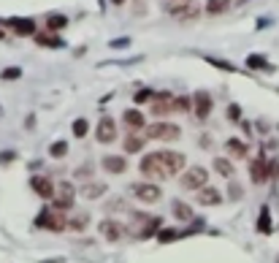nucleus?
I'll list each match as a JSON object with an SVG mask.
<instances>
[{
  "instance_id": "nucleus-35",
  "label": "nucleus",
  "mask_w": 279,
  "mask_h": 263,
  "mask_svg": "<svg viewBox=\"0 0 279 263\" xmlns=\"http://www.w3.org/2000/svg\"><path fill=\"white\" fill-rule=\"evenodd\" d=\"M19 76H22V68H5V71L0 73L3 82H14V79H19Z\"/></svg>"
},
{
  "instance_id": "nucleus-29",
  "label": "nucleus",
  "mask_w": 279,
  "mask_h": 263,
  "mask_svg": "<svg viewBox=\"0 0 279 263\" xmlns=\"http://www.w3.org/2000/svg\"><path fill=\"white\" fill-rule=\"evenodd\" d=\"M173 111H193V98H187V95H179V98L173 101Z\"/></svg>"
},
{
  "instance_id": "nucleus-14",
  "label": "nucleus",
  "mask_w": 279,
  "mask_h": 263,
  "mask_svg": "<svg viewBox=\"0 0 279 263\" xmlns=\"http://www.w3.org/2000/svg\"><path fill=\"white\" fill-rule=\"evenodd\" d=\"M122 122H125L127 133H138V130L147 128V117H144L138 108H125V114H122Z\"/></svg>"
},
{
  "instance_id": "nucleus-19",
  "label": "nucleus",
  "mask_w": 279,
  "mask_h": 263,
  "mask_svg": "<svg viewBox=\"0 0 279 263\" xmlns=\"http://www.w3.org/2000/svg\"><path fill=\"white\" fill-rule=\"evenodd\" d=\"M101 165H103V171H109V174H125L127 171V160L122 155H103Z\"/></svg>"
},
{
  "instance_id": "nucleus-15",
  "label": "nucleus",
  "mask_w": 279,
  "mask_h": 263,
  "mask_svg": "<svg viewBox=\"0 0 279 263\" xmlns=\"http://www.w3.org/2000/svg\"><path fill=\"white\" fill-rule=\"evenodd\" d=\"M30 187H33V193H36V196L49 198V201H52V196L57 193L55 179H52V176H33V179H30Z\"/></svg>"
},
{
  "instance_id": "nucleus-24",
  "label": "nucleus",
  "mask_w": 279,
  "mask_h": 263,
  "mask_svg": "<svg viewBox=\"0 0 279 263\" xmlns=\"http://www.w3.org/2000/svg\"><path fill=\"white\" fill-rule=\"evenodd\" d=\"M122 150H125L127 155H136V152H141V150H144V136L127 133V136H125V144H122Z\"/></svg>"
},
{
  "instance_id": "nucleus-4",
  "label": "nucleus",
  "mask_w": 279,
  "mask_h": 263,
  "mask_svg": "<svg viewBox=\"0 0 279 263\" xmlns=\"http://www.w3.org/2000/svg\"><path fill=\"white\" fill-rule=\"evenodd\" d=\"M138 171H141L147 179H166V176H168V171H166V165H163V160L158 158V152L144 155L141 163H138Z\"/></svg>"
},
{
  "instance_id": "nucleus-28",
  "label": "nucleus",
  "mask_w": 279,
  "mask_h": 263,
  "mask_svg": "<svg viewBox=\"0 0 279 263\" xmlns=\"http://www.w3.org/2000/svg\"><path fill=\"white\" fill-rule=\"evenodd\" d=\"M49 155L55 158V160L65 158V155H68V141H55V144L49 147Z\"/></svg>"
},
{
  "instance_id": "nucleus-3",
  "label": "nucleus",
  "mask_w": 279,
  "mask_h": 263,
  "mask_svg": "<svg viewBox=\"0 0 279 263\" xmlns=\"http://www.w3.org/2000/svg\"><path fill=\"white\" fill-rule=\"evenodd\" d=\"M130 193H133V198H136V201H141V204H158L160 198H163L160 185H155V182H133Z\"/></svg>"
},
{
  "instance_id": "nucleus-12",
  "label": "nucleus",
  "mask_w": 279,
  "mask_h": 263,
  "mask_svg": "<svg viewBox=\"0 0 279 263\" xmlns=\"http://www.w3.org/2000/svg\"><path fill=\"white\" fill-rule=\"evenodd\" d=\"M127 233V228L122 225L119 220H103L101 222V236L106 239V242H122Z\"/></svg>"
},
{
  "instance_id": "nucleus-41",
  "label": "nucleus",
  "mask_w": 279,
  "mask_h": 263,
  "mask_svg": "<svg viewBox=\"0 0 279 263\" xmlns=\"http://www.w3.org/2000/svg\"><path fill=\"white\" fill-rule=\"evenodd\" d=\"M239 117H241L239 106H228V119H239Z\"/></svg>"
},
{
  "instance_id": "nucleus-32",
  "label": "nucleus",
  "mask_w": 279,
  "mask_h": 263,
  "mask_svg": "<svg viewBox=\"0 0 279 263\" xmlns=\"http://www.w3.org/2000/svg\"><path fill=\"white\" fill-rule=\"evenodd\" d=\"M76 179H92V160H87L76 168Z\"/></svg>"
},
{
  "instance_id": "nucleus-8",
  "label": "nucleus",
  "mask_w": 279,
  "mask_h": 263,
  "mask_svg": "<svg viewBox=\"0 0 279 263\" xmlns=\"http://www.w3.org/2000/svg\"><path fill=\"white\" fill-rule=\"evenodd\" d=\"M166 8H168V14H171L173 19H179V22H195L201 16V8L193 3V0H187V3H168Z\"/></svg>"
},
{
  "instance_id": "nucleus-25",
  "label": "nucleus",
  "mask_w": 279,
  "mask_h": 263,
  "mask_svg": "<svg viewBox=\"0 0 279 263\" xmlns=\"http://www.w3.org/2000/svg\"><path fill=\"white\" fill-rule=\"evenodd\" d=\"M214 171H217L220 176H225V179H233V174H236L233 163H230L228 158H214Z\"/></svg>"
},
{
  "instance_id": "nucleus-7",
  "label": "nucleus",
  "mask_w": 279,
  "mask_h": 263,
  "mask_svg": "<svg viewBox=\"0 0 279 263\" xmlns=\"http://www.w3.org/2000/svg\"><path fill=\"white\" fill-rule=\"evenodd\" d=\"M73 201H76V190H73V185L71 182H62V185L57 187V193L52 196V209L68 211L73 207Z\"/></svg>"
},
{
  "instance_id": "nucleus-42",
  "label": "nucleus",
  "mask_w": 279,
  "mask_h": 263,
  "mask_svg": "<svg viewBox=\"0 0 279 263\" xmlns=\"http://www.w3.org/2000/svg\"><path fill=\"white\" fill-rule=\"evenodd\" d=\"M14 160V152H5V155H0V163H11Z\"/></svg>"
},
{
  "instance_id": "nucleus-44",
  "label": "nucleus",
  "mask_w": 279,
  "mask_h": 263,
  "mask_svg": "<svg viewBox=\"0 0 279 263\" xmlns=\"http://www.w3.org/2000/svg\"><path fill=\"white\" fill-rule=\"evenodd\" d=\"M112 3H114V5H122V3H125V0H112Z\"/></svg>"
},
{
  "instance_id": "nucleus-26",
  "label": "nucleus",
  "mask_w": 279,
  "mask_h": 263,
  "mask_svg": "<svg viewBox=\"0 0 279 263\" xmlns=\"http://www.w3.org/2000/svg\"><path fill=\"white\" fill-rule=\"evenodd\" d=\"M36 44H38V47H52V49H60V47H62V38L49 36V33H36Z\"/></svg>"
},
{
  "instance_id": "nucleus-16",
  "label": "nucleus",
  "mask_w": 279,
  "mask_h": 263,
  "mask_svg": "<svg viewBox=\"0 0 279 263\" xmlns=\"http://www.w3.org/2000/svg\"><path fill=\"white\" fill-rule=\"evenodd\" d=\"M249 176H252L255 185H263V182H269V176H271V163H266L263 155H260L258 160H252V163H249Z\"/></svg>"
},
{
  "instance_id": "nucleus-17",
  "label": "nucleus",
  "mask_w": 279,
  "mask_h": 263,
  "mask_svg": "<svg viewBox=\"0 0 279 263\" xmlns=\"http://www.w3.org/2000/svg\"><path fill=\"white\" fill-rule=\"evenodd\" d=\"M5 25L16 33V36H36V22L33 19H22V16H11L5 19Z\"/></svg>"
},
{
  "instance_id": "nucleus-1",
  "label": "nucleus",
  "mask_w": 279,
  "mask_h": 263,
  "mask_svg": "<svg viewBox=\"0 0 279 263\" xmlns=\"http://www.w3.org/2000/svg\"><path fill=\"white\" fill-rule=\"evenodd\" d=\"M130 228H133V233H136L138 239H149V236L158 233L160 220H158V217H152V214H147V211H133Z\"/></svg>"
},
{
  "instance_id": "nucleus-20",
  "label": "nucleus",
  "mask_w": 279,
  "mask_h": 263,
  "mask_svg": "<svg viewBox=\"0 0 279 263\" xmlns=\"http://www.w3.org/2000/svg\"><path fill=\"white\" fill-rule=\"evenodd\" d=\"M103 193H106V182L90 179L84 187H81V196H84L87 201H98V198H103Z\"/></svg>"
},
{
  "instance_id": "nucleus-38",
  "label": "nucleus",
  "mask_w": 279,
  "mask_h": 263,
  "mask_svg": "<svg viewBox=\"0 0 279 263\" xmlns=\"http://www.w3.org/2000/svg\"><path fill=\"white\" fill-rule=\"evenodd\" d=\"M206 62H212L214 68H223V71H236L230 62H225V60H217V57H206Z\"/></svg>"
},
{
  "instance_id": "nucleus-18",
  "label": "nucleus",
  "mask_w": 279,
  "mask_h": 263,
  "mask_svg": "<svg viewBox=\"0 0 279 263\" xmlns=\"http://www.w3.org/2000/svg\"><path fill=\"white\" fill-rule=\"evenodd\" d=\"M195 198H198L201 207H217V204H223V193L217 190V187H201L198 193H195Z\"/></svg>"
},
{
  "instance_id": "nucleus-6",
  "label": "nucleus",
  "mask_w": 279,
  "mask_h": 263,
  "mask_svg": "<svg viewBox=\"0 0 279 263\" xmlns=\"http://www.w3.org/2000/svg\"><path fill=\"white\" fill-rule=\"evenodd\" d=\"M147 136L152 141H176L179 136H182V128L173 122H155L147 128Z\"/></svg>"
},
{
  "instance_id": "nucleus-34",
  "label": "nucleus",
  "mask_w": 279,
  "mask_h": 263,
  "mask_svg": "<svg viewBox=\"0 0 279 263\" xmlns=\"http://www.w3.org/2000/svg\"><path fill=\"white\" fill-rule=\"evenodd\" d=\"M158 239H160L163 244H168V242H173V239H182V233H179V231H171V228H166V231L158 233Z\"/></svg>"
},
{
  "instance_id": "nucleus-10",
  "label": "nucleus",
  "mask_w": 279,
  "mask_h": 263,
  "mask_svg": "<svg viewBox=\"0 0 279 263\" xmlns=\"http://www.w3.org/2000/svg\"><path fill=\"white\" fill-rule=\"evenodd\" d=\"M173 95L168 93V90H163V93H155V98L149 101V111L155 114V117H168V114L173 111Z\"/></svg>"
},
{
  "instance_id": "nucleus-39",
  "label": "nucleus",
  "mask_w": 279,
  "mask_h": 263,
  "mask_svg": "<svg viewBox=\"0 0 279 263\" xmlns=\"http://www.w3.org/2000/svg\"><path fill=\"white\" fill-rule=\"evenodd\" d=\"M155 98V90H141V93H136V104H147V101Z\"/></svg>"
},
{
  "instance_id": "nucleus-31",
  "label": "nucleus",
  "mask_w": 279,
  "mask_h": 263,
  "mask_svg": "<svg viewBox=\"0 0 279 263\" xmlns=\"http://www.w3.org/2000/svg\"><path fill=\"white\" fill-rule=\"evenodd\" d=\"M225 8H228V0H209V5H206L209 14H223Z\"/></svg>"
},
{
  "instance_id": "nucleus-36",
  "label": "nucleus",
  "mask_w": 279,
  "mask_h": 263,
  "mask_svg": "<svg viewBox=\"0 0 279 263\" xmlns=\"http://www.w3.org/2000/svg\"><path fill=\"white\" fill-rule=\"evenodd\" d=\"M228 193H230V198H233V201H239V198H244V187L239 185V182H233V179H230V187H228Z\"/></svg>"
},
{
  "instance_id": "nucleus-13",
  "label": "nucleus",
  "mask_w": 279,
  "mask_h": 263,
  "mask_svg": "<svg viewBox=\"0 0 279 263\" xmlns=\"http://www.w3.org/2000/svg\"><path fill=\"white\" fill-rule=\"evenodd\" d=\"M95 139L101 141V144H112V141L117 139V122H114L112 117H101V122H98V128H95Z\"/></svg>"
},
{
  "instance_id": "nucleus-33",
  "label": "nucleus",
  "mask_w": 279,
  "mask_h": 263,
  "mask_svg": "<svg viewBox=\"0 0 279 263\" xmlns=\"http://www.w3.org/2000/svg\"><path fill=\"white\" fill-rule=\"evenodd\" d=\"M247 65L249 68H266V71H271V68L266 65V57H260V54H249L247 57Z\"/></svg>"
},
{
  "instance_id": "nucleus-21",
  "label": "nucleus",
  "mask_w": 279,
  "mask_h": 263,
  "mask_svg": "<svg viewBox=\"0 0 279 263\" xmlns=\"http://www.w3.org/2000/svg\"><path fill=\"white\" fill-rule=\"evenodd\" d=\"M171 214L176 217L179 222H190V220H193V207H190V204H184V201H176V198H173V201H171Z\"/></svg>"
},
{
  "instance_id": "nucleus-43",
  "label": "nucleus",
  "mask_w": 279,
  "mask_h": 263,
  "mask_svg": "<svg viewBox=\"0 0 279 263\" xmlns=\"http://www.w3.org/2000/svg\"><path fill=\"white\" fill-rule=\"evenodd\" d=\"M0 41H5V30H0Z\"/></svg>"
},
{
  "instance_id": "nucleus-23",
  "label": "nucleus",
  "mask_w": 279,
  "mask_h": 263,
  "mask_svg": "<svg viewBox=\"0 0 279 263\" xmlns=\"http://www.w3.org/2000/svg\"><path fill=\"white\" fill-rule=\"evenodd\" d=\"M90 225V214L87 211H73L68 214V231H84Z\"/></svg>"
},
{
  "instance_id": "nucleus-9",
  "label": "nucleus",
  "mask_w": 279,
  "mask_h": 263,
  "mask_svg": "<svg viewBox=\"0 0 279 263\" xmlns=\"http://www.w3.org/2000/svg\"><path fill=\"white\" fill-rule=\"evenodd\" d=\"M158 158L163 160V165H166L168 176L173 174H184V165H187V158L182 155V152H173V150H160Z\"/></svg>"
},
{
  "instance_id": "nucleus-2",
  "label": "nucleus",
  "mask_w": 279,
  "mask_h": 263,
  "mask_svg": "<svg viewBox=\"0 0 279 263\" xmlns=\"http://www.w3.org/2000/svg\"><path fill=\"white\" fill-rule=\"evenodd\" d=\"M36 225L38 228H46V231L60 233V231H65V228H68V214H65V211H57V209H44L38 214Z\"/></svg>"
},
{
  "instance_id": "nucleus-27",
  "label": "nucleus",
  "mask_w": 279,
  "mask_h": 263,
  "mask_svg": "<svg viewBox=\"0 0 279 263\" xmlns=\"http://www.w3.org/2000/svg\"><path fill=\"white\" fill-rule=\"evenodd\" d=\"M46 27H49V30H62V27H68V16H65V14H52V16H46Z\"/></svg>"
},
{
  "instance_id": "nucleus-40",
  "label": "nucleus",
  "mask_w": 279,
  "mask_h": 263,
  "mask_svg": "<svg viewBox=\"0 0 279 263\" xmlns=\"http://www.w3.org/2000/svg\"><path fill=\"white\" fill-rule=\"evenodd\" d=\"M127 44H130V38H117V41H112V49H125Z\"/></svg>"
},
{
  "instance_id": "nucleus-46",
  "label": "nucleus",
  "mask_w": 279,
  "mask_h": 263,
  "mask_svg": "<svg viewBox=\"0 0 279 263\" xmlns=\"http://www.w3.org/2000/svg\"><path fill=\"white\" fill-rule=\"evenodd\" d=\"M277 263H279V258H277Z\"/></svg>"
},
{
  "instance_id": "nucleus-11",
  "label": "nucleus",
  "mask_w": 279,
  "mask_h": 263,
  "mask_svg": "<svg viewBox=\"0 0 279 263\" xmlns=\"http://www.w3.org/2000/svg\"><path fill=\"white\" fill-rule=\"evenodd\" d=\"M214 111V98L206 93V90H198L193 95V114L198 119H209V114Z\"/></svg>"
},
{
  "instance_id": "nucleus-37",
  "label": "nucleus",
  "mask_w": 279,
  "mask_h": 263,
  "mask_svg": "<svg viewBox=\"0 0 279 263\" xmlns=\"http://www.w3.org/2000/svg\"><path fill=\"white\" fill-rule=\"evenodd\" d=\"M258 228H260V231H263V233H269L271 231V222H269V211H260V220H258Z\"/></svg>"
},
{
  "instance_id": "nucleus-22",
  "label": "nucleus",
  "mask_w": 279,
  "mask_h": 263,
  "mask_svg": "<svg viewBox=\"0 0 279 263\" xmlns=\"http://www.w3.org/2000/svg\"><path fill=\"white\" fill-rule=\"evenodd\" d=\"M225 150H228L230 158H247L249 147H247V141H241V139H228L225 141Z\"/></svg>"
},
{
  "instance_id": "nucleus-5",
  "label": "nucleus",
  "mask_w": 279,
  "mask_h": 263,
  "mask_svg": "<svg viewBox=\"0 0 279 263\" xmlns=\"http://www.w3.org/2000/svg\"><path fill=\"white\" fill-rule=\"evenodd\" d=\"M179 182H182L184 190H195V193H198L201 187H206V185H209V171L203 168V165H193V168L184 171Z\"/></svg>"
},
{
  "instance_id": "nucleus-30",
  "label": "nucleus",
  "mask_w": 279,
  "mask_h": 263,
  "mask_svg": "<svg viewBox=\"0 0 279 263\" xmlns=\"http://www.w3.org/2000/svg\"><path fill=\"white\" fill-rule=\"evenodd\" d=\"M87 130H90V122L79 117L76 122H73V136H76V139H84V136H87Z\"/></svg>"
},
{
  "instance_id": "nucleus-45",
  "label": "nucleus",
  "mask_w": 279,
  "mask_h": 263,
  "mask_svg": "<svg viewBox=\"0 0 279 263\" xmlns=\"http://www.w3.org/2000/svg\"><path fill=\"white\" fill-rule=\"evenodd\" d=\"M171 3H187V0H171Z\"/></svg>"
}]
</instances>
